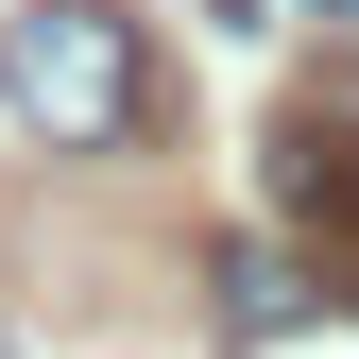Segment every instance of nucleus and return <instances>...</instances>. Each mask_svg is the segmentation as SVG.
I'll use <instances>...</instances> for the list:
<instances>
[{
	"label": "nucleus",
	"instance_id": "1",
	"mask_svg": "<svg viewBox=\"0 0 359 359\" xmlns=\"http://www.w3.org/2000/svg\"><path fill=\"white\" fill-rule=\"evenodd\" d=\"M0 103L52 154L154 137V34H137V0H18V18H0Z\"/></svg>",
	"mask_w": 359,
	"mask_h": 359
},
{
	"label": "nucleus",
	"instance_id": "2",
	"mask_svg": "<svg viewBox=\"0 0 359 359\" xmlns=\"http://www.w3.org/2000/svg\"><path fill=\"white\" fill-rule=\"evenodd\" d=\"M274 222H291V257H308V291L325 308H359V69H325V86H291L274 103Z\"/></svg>",
	"mask_w": 359,
	"mask_h": 359
},
{
	"label": "nucleus",
	"instance_id": "3",
	"mask_svg": "<svg viewBox=\"0 0 359 359\" xmlns=\"http://www.w3.org/2000/svg\"><path fill=\"white\" fill-rule=\"evenodd\" d=\"M222 325H240V342L308 325V257H274V240H222Z\"/></svg>",
	"mask_w": 359,
	"mask_h": 359
}]
</instances>
